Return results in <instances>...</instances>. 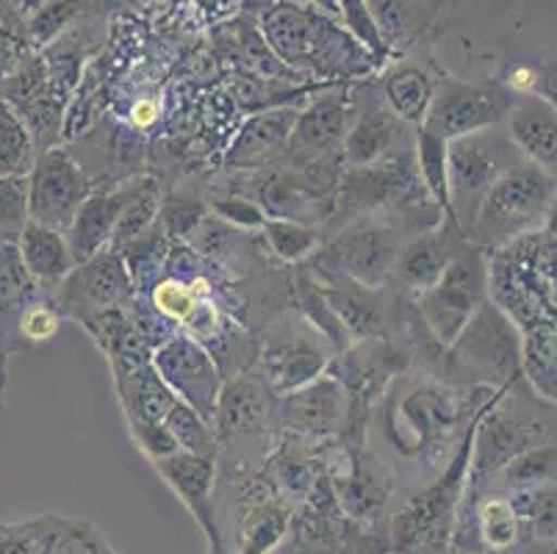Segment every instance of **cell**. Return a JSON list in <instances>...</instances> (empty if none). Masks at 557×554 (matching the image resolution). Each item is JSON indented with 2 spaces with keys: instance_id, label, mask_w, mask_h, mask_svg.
Returning a JSON list of instances; mask_svg holds the SVG:
<instances>
[{
  "instance_id": "21",
  "label": "cell",
  "mask_w": 557,
  "mask_h": 554,
  "mask_svg": "<svg viewBox=\"0 0 557 554\" xmlns=\"http://www.w3.org/2000/svg\"><path fill=\"white\" fill-rule=\"evenodd\" d=\"M505 134L527 164L539 167L546 175L557 177V109L541 95H524L513 100L505 116Z\"/></svg>"
},
{
  "instance_id": "37",
  "label": "cell",
  "mask_w": 557,
  "mask_h": 554,
  "mask_svg": "<svg viewBox=\"0 0 557 554\" xmlns=\"http://www.w3.org/2000/svg\"><path fill=\"white\" fill-rule=\"evenodd\" d=\"M84 9L89 7H86V3H45V7H39V12H23L32 48H48L55 39L64 37V34L84 17Z\"/></svg>"
},
{
  "instance_id": "12",
  "label": "cell",
  "mask_w": 557,
  "mask_h": 554,
  "mask_svg": "<svg viewBox=\"0 0 557 554\" xmlns=\"http://www.w3.org/2000/svg\"><path fill=\"white\" fill-rule=\"evenodd\" d=\"M153 369L164 380L166 389L189 405L195 414L214 427L216 399L222 391V374L209 349L200 347L197 338L175 333L166 344L153 349Z\"/></svg>"
},
{
  "instance_id": "22",
  "label": "cell",
  "mask_w": 557,
  "mask_h": 554,
  "mask_svg": "<svg viewBox=\"0 0 557 554\" xmlns=\"http://www.w3.org/2000/svg\"><path fill=\"white\" fill-rule=\"evenodd\" d=\"M352 116H356V122L349 125L342 150L347 170L374 164L392 152L405 150L417 139V131L399 122L386 103H369L367 109Z\"/></svg>"
},
{
  "instance_id": "29",
  "label": "cell",
  "mask_w": 557,
  "mask_h": 554,
  "mask_svg": "<svg viewBox=\"0 0 557 554\" xmlns=\"http://www.w3.org/2000/svg\"><path fill=\"white\" fill-rule=\"evenodd\" d=\"M413 152H417V170L422 177V186L428 189L430 200L442 211L447 222H453V206H449V177H447V141L419 128L413 139ZM458 227V225H455Z\"/></svg>"
},
{
  "instance_id": "19",
  "label": "cell",
  "mask_w": 557,
  "mask_h": 554,
  "mask_svg": "<svg viewBox=\"0 0 557 554\" xmlns=\"http://www.w3.org/2000/svg\"><path fill=\"white\" fill-rule=\"evenodd\" d=\"M466 238L453 222L444 220L442 225L430 231L413 233L399 250L397 263L392 269V281L397 292L410 294V299L438 283L453 258L466 247Z\"/></svg>"
},
{
  "instance_id": "2",
  "label": "cell",
  "mask_w": 557,
  "mask_h": 554,
  "mask_svg": "<svg viewBox=\"0 0 557 554\" xmlns=\"http://www.w3.org/2000/svg\"><path fill=\"white\" fill-rule=\"evenodd\" d=\"M405 220L394 213H363L342 222L331 238L319 244L311 261V272L347 278L361 286L380 288L392 278L403 244L408 242Z\"/></svg>"
},
{
  "instance_id": "13",
  "label": "cell",
  "mask_w": 557,
  "mask_h": 554,
  "mask_svg": "<svg viewBox=\"0 0 557 554\" xmlns=\"http://www.w3.org/2000/svg\"><path fill=\"white\" fill-rule=\"evenodd\" d=\"M356 100L347 91L336 89L313 100L302 114H297L295 128L288 136L286 159L292 170H306L317 164H344V139L352 125Z\"/></svg>"
},
{
  "instance_id": "6",
  "label": "cell",
  "mask_w": 557,
  "mask_h": 554,
  "mask_svg": "<svg viewBox=\"0 0 557 554\" xmlns=\"http://www.w3.org/2000/svg\"><path fill=\"white\" fill-rule=\"evenodd\" d=\"M488 258L483 256V250L466 244L438 283L413 297V311L444 353L453 347L455 338L480 311V305L488 299Z\"/></svg>"
},
{
  "instance_id": "42",
  "label": "cell",
  "mask_w": 557,
  "mask_h": 554,
  "mask_svg": "<svg viewBox=\"0 0 557 554\" xmlns=\"http://www.w3.org/2000/svg\"><path fill=\"white\" fill-rule=\"evenodd\" d=\"M45 299H48V294H45L42 299H37V303L25 311L23 322H20V342H23L25 349L53 338V333L59 330V322H62V313L55 311V305L45 303Z\"/></svg>"
},
{
  "instance_id": "45",
  "label": "cell",
  "mask_w": 557,
  "mask_h": 554,
  "mask_svg": "<svg viewBox=\"0 0 557 554\" xmlns=\"http://www.w3.org/2000/svg\"><path fill=\"white\" fill-rule=\"evenodd\" d=\"M95 541H98V532L86 521H70L48 554H95Z\"/></svg>"
},
{
  "instance_id": "36",
  "label": "cell",
  "mask_w": 557,
  "mask_h": 554,
  "mask_svg": "<svg viewBox=\"0 0 557 554\" xmlns=\"http://www.w3.org/2000/svg\"><path fill=\"white\" fill-rule=\"evenodd\" d=\"M505 485L510 491H533L557 482V444H544L519 455L503 469Z\"/></svg>"
},
{
  "instance_id": "14",
  "label": "cell",
  "mask_w": 557,
  "mask_h": 554,
  "mask_svg": "<svg viewBox=\"0 0 557 554\" xmlns=\"http://www.w3.org/2000/svg\"><path fill=\"white\" fill-rule=\"evenodd\" d=\"M128 267L120 250H103L86 263L75 267L67 281L50 294L55 311L67 313L75 322L92 317L98 311L128 305L134 297Z\"/></svg>"
},
{
  "instance_id": "33",
  "label": "cell",
  "mask_w": 557,
  "mask_h": 554,
  "mask_svg": "<svg viewBox=\"0 0 557 554\" xmlns=\"http://www.w3.org/2000/svg\"><path fill=\"white\" fill-rule=\"evenodd\" d=\"M478 530L485 543V552L496 554L513 546L519 541V516H516L510 500L503 496H485L478 505Z\"/></svg>"
},
{
  "instance_id": "17",
  "label": "cell",
  "mask_w": 557,
  "mask_h": 554,
  "mask_svg": "<svg viewBox=\"0 0 557 554\" xmlns=\"http://www.w3.org/2000/svg\"><path fill=\"white\" fill-rule=\"evenodd\" d=\"M277 419V396L267 389L258 372L236 374L227 380L216 399L214 435L216 444L233 446L252 441L267 433V427Z\"/></svg>"
},
{
  "instance_id": "9",
  "label": "cell",
  "mask_w": 557,
  "mask_h": 554,
  "mask_svg": "<svg viewBox=\"0 0 557 554\" xmlns=\"http://www.w3.org/2000/svg\"><path fill=\"white\" fill-rule=\"evenodd\" d=\"M510 106H513V95L503 84L442 78V84H435L433 103L424 116L422 131L453 141L503 125Z\"/></svg>"
},
{
  "instance_id": "40",
  "label": "cell",
  "mask_w": 557,
  "mask_h": 554,
  "mask_svg": "<svg viewBox=\"0 0 557 554\" xmlns=\"http://www.w3.org/2000/svg\"><path fill=\"white\" fill-rule=\"evenodd\" d=\"M197 303H200V294H195L189 286H184V283L178 281H166V278H161V281L150 288V305H153L161 317L170 319V322L175 324L189 322Z\"/></svg>"
},
{
  "instance_id": "39",
  "label": "cell",
  "mask_w": 557,
  "mask_h": 554,
  "mask_svg": "<svg viewBox=\"0 0 557 554\" xmlns=\"http://www.w3.org/2000/svg\"><path fill=\"white\" fill-rule=\"evenodd\" d=\"M20 7L0 3V84L20 67V61L32 53V39L25 28V14Z\"/></svg>"
},
{
  "instance_id": "10",
  "label": "cell",
  "mask_w": 557,
  "mask_h": 554,
  "mask_svg": "<svg viewBox=\"0 0 557 554\" xmlns=\"http://www.w3.org/2000/svg\"><path fill=\"white\" fill-rule=\"evenodd\" d=\"M92 181L67 147H53L37 156L28 172V213L32 222L67 233L70 222L92 195Z\"/></svg>"
},
{
  "instance_id": "27",
  "label": "cell",
  "mask_w": 557,
  "mask_h": 554,
  "mask_svg": "<svg viewBox=\"0 0 557 554\" xmlns=\"http://www.w3.org/2000/svg\"><path fill=\"white\" fill-rule=\"evenodd\" d=\"M116 391L125 405V414L131 421H153V424H164L166 414L175 408L178 396L172 394L153 369V360L145 366H136L131 372L114 374Z\"/></svg>"
},
{
  "instance_id": "25",
  "label": "cell",
  "mask_w": 557,
  "mask_h": 554,
  "mask_svg": "<svg viewBox=\"0 0 557 554\" xmlns=\"http://www.w3.org/2000/svg\"><path fill=\"white\" fill-rule=\"evenodd\" d=\"M297 122V111L277 109L256 116L245 125L242 136L225 156L227 167L247 170V167H270L277 152H286L288 136Z\"/></svg>"
},
{
  "instance_id": "38",
  "label": "cell",
  "mask_w": 557,
  "mask_h": 554,
  "mask_svg": "<svg viewBox=\"0 0 557 554\" xmlns=\"http://www.w3.org/2000/svg\"><path fill=\"white\" fill-rule=\"evenodd\" d=\"M28 222V177H0V244H17Z\"/></svg>"
},
{
  "instance_id": "26",
  "label": "cell",
  "mask_w": 557,
  "mask_h": 554,
  "mask_svg": "<svg viewBox=\"0 0 557 554\" xmlns=\"http://www.w3.org/2000/svg\"><path fill=\"white\" fill-rule=\"evenodd\" d=\"M433 78L419 64L403 61V64H394L383 75V103L392 109V114L399 122H405L413 131H419L424 125V116H428L430 103H433Z\"/></svg>"
},
{
  "instance_id": "30",
  "label": "cell",
  "mask_w": 557,
  "mask_h": 554,
  "mask_svg": "<svg viewBox=\"0 0 557 554\" xmlns=\"http://www.w3.org/2000/svg\"><path fill=\"white\" fill-rule=\"evenodd\" d=\"M37 156V145L23 120L0 100V177H28Z\"/></svg>"
},
{
  "instance_id": "41",
  "label": "cell",
  "mask_w": 557,
  "mask_h": 554,
  "mask_svg": "<svg viewBox=\"0 0 557 554\" xmlns=\"http://www.w3.org/2000/svg\"><path fill=\"white\" fill-rule=\"evenodd\" d=\"M209 208L216 220L236 227V231H263V225H267V213L258 208L256 200L245 195L211 197Z\"/></svg>"
},
{
  "instance_id": "44",
  "label": "cell",
  "mask_w": 557,
  "mask_h": 554,
  "mask_svg": "<svg viewBox=\"0 0 557 554\" xmlns=\"http://www.w3.org/2000/svg\"><path fill=\"white\" fill-rule=\"evenodd\" d=\"M131 439L150 457V464L178 452V444L170 435V430L164 424H153V421H131Z\"/></svg>"
},
{
  "instance_id": "5",
  "label": "cell",
  "mask_w": 557,
  "mask_h": 554,
  "mask_svg": "<svg viewBox=\"0 0 557 554\" xmlns=\"http://www.w3.org/2000/svg\"><path fill=\"white\" fill-rule=\"evenodd\" d=\"M524 164L505 128L478 131L447 141V177H449V206L453 220L463 238L469 242L480 202L491 186L510 170Z\"/></svg>"
},
{
  "instance_id": "49",
  "label": "cell",
  "mask_w": 557,
  "mask_h": 554,
  "mask_svg": "<svg viewBox=\"0 0 557 554\" xmlns=\"http://www.w3.org/2000/svg\"><path fill=\"white\" fill-rule=\"evenodd\" d=\"M211 554V552H209ZM220 554H231V552H220Z\"/></svg>"
},
{
  "instance_id": "18",
  "label": "cell",
  "mask_w": 557,
  "mask_h": 554,
  "mask_svg": "<svg viewBox=\"0 0 557 554\" xmlns=\"http://www.w3.org/2000/svg\"><path fill=\"white\" fill-rule=\"evenodd\" d=\"M153 469L159 471L161 480L172 488V494L178 496L186 510L191 513V518H195L206 541H209V552H225L220 521H216V460L178 450L175 455L153 460Z\"/></svg>"
},
{
  "instance_id": "46",
  "label": "cell",
  "mask_w": 557,
  "mask_h": 554,
  "mask_svg": "<svg viewBox=\"0 0 557 554\" xmlns=\"http://www.w3.org/2000/svg\"><path fill=\"white\" fill-rule=\"evenodd\" d=\"M539 81H541V98L557 109V67L544 70Z\"/></svg>"
},
{
  "instance_id": "48",
  "label": "cell",
  "mask_w": 557,
  "mask_h": 554,
  "mask_svg": "<svg viewBox=\"0 0 557 554\" xmlns=\"http://www.w3.org/2000/svg\"><path fill=\"white\" fill-rule=\"evenodd\" d=\"M3 380H7V372H3V358H0V408H3Z\"/></svg>"
},
{
  "instance_id": "23",
  "label": "cell",
  "mask_w": 557,
  "mask_h": 554,
  "mask_svg": "<svg viewBox=\"0 0 557 554\" xmlns=\"http://www.w3.org/2000/svg\"><path fill=\"white\" fill-rule=\"evenodd\" d=\"M45 294L37 283L28 278L23 261H20L17 244H0V358L7 364L12 353H20V322L25 311Z\"/></svg>"
},
{
  "instance_id": "35",
  "label": "cell",
  "mask_w": 557,
  "mask_h": 554,
  "mask_svg": "<svg viewBox=\"0 0 557 554\" xmlns=\"http://www.w3.org/2000/svg\"><path fill=\"white\" fill-rule=\"evenodd\" d=\"M261 233L267 247H270L281 261L288 263L306 261L308 256H313V253L319 250V244H322V236H319L317 227L292 220H267Z\"/></svg>"
},
{
  "instance_id": "7",
  "label": "cell",
  "mask_w": 557,
  "mask_h": 554,
  "mask_svg": "<svg viewBox=\"0 0 557 554\" xmlns=\"http://www.w3.org/2000/svg\"><path fill=\"white\" fill-rule=\"evenodd\" d=\"M503 391H494L488 403L480 408V433L472 435V460H469L466 491H474L485 477L503 471L524 452L552 444V430L546 421H541L539 416L516 414V410L499 405Z\"/></svg>"
},
{
  "instance_id": "3",
  "label": "cell",
  "mask_w": 557,
  "mask_h": 554,
  "mask_svg": "<svg viewBox=\"0 0 557 554\" xmlns=\"http://www.w3.org/2000/svg\"><path fill=\"white\" fill-rule=\"evenodd\" d=\"M521 372V342L508 313L485 299L444 353V383L460 389H510Z\"/></svg>"
},
{
  "instance_id": "8",
  "label": "cell",
  "mask_w": 557,
  "mask_h": 554,
  "mask_svg": "<svg viewBox=\"0 0 557 554\" xmlns=\"http://www.w3.org/2000/svg\"><path fill=\"white\" fill-rule=\"evenodd\" d=\"M231 554H275L286 543L295 521V505L277 494L263 475H239L231 500Z\"/></svg>"
},
{
  "instance_id": "32",
  "label": "cell",
  "mask_w": 557,
  "mask_h": 554,
  "mask_svg": "<svg viewBox=\"0 0 557 554\" xmlns=\"http://www.w3.org/2000/svg\"><path fill=\"white\" fill-rule=\"evenodd\" d=\"M67 525L70 521L53 516L34 518L23 525H0V554H48Z\"/></svg>"
},
{
  "instance_id": "34",
  "label": "cell",
  "mask_w": 557,
  "mask_h": 554,
  "mask_svg": "<svg viewBox=\"0 0 557 554\" xmlns=\"http://www.w3.org/2000/svg\"><path fill=\"white\" fill-rule=\"evenodd\" d=\"M519 525L533 538H557V482L533 491H516L510 500Z\"/></svg>"
},
{
  "instance_id": "4",
  "label": "cell",
  "mask_w": 557,
  "mask_h": 554,
  "mask_svg": "<svg viewBox=\"0 0 557 554\" xmlns=\"http://www.w3.org/2000/svg\"><path fill=\"white\" fill-rule=\"evenodd\" d=\"M557 195V177L533 164H519L491 186L474 217L469 244L478 250H499L533 233L546 220Z\"/></svg>"
},
{
  "instance_id": "1",
  "label": "cell",
  "mask_w": 557,
  "mask_h": 554,
  "mask_svg": "<svg viewBox=\"0 0 557 554\" xmlns=\"http://www.w3.org/2000/svg\"><path fill=\"white\" fill-rule=\"evenodd\" d=\"M472 394L438 378L399 374L383 394L380 427L394 455L419 466H438L469 419Z\"/></svg>"
},
{
  "instance_id": "31",
  "label": "cell",
  "mask_w": 557,
  "mask_h": 554,
  "mask_svg": "<svg viewBox=\"0 0 557 554\" xmlns=\"http://www.w3.org/2000/svg\"><path fill=\"white\" fill-rule=\"evenodd\" d=\"M164 427L170 430V435L175 439L181 452H189V455L197 457H211V460H216V455H220L214 427L202 419L200 414H195L189 405L181 403V399L175 403V408L166 414Z\"/></svg>"
},
{
  "instance_id": "15",
  "label": "cell",
  "mask_w": 557,
  "mask_h": 554,
  "mask_svg": "<svg viewBox=\"0 0 557 554\" xmlns=\"http://www.w3.org/2000/svg\"><path fill=\"white\" fill-rule=\"evenodd\" d=\"M349 396L333 374H322L295 394L281 396L277 424L302 441H327L347 430Z\"/></svg>"
},
{
  "instance_id": "47",
  "label": "cell",
  "mask_w": 557,
  "mask_h": 554,
  "mask_svg": "<svg viewBox=\"0 0 557 554\" xmlns=\"http://www.w3.org/2000/svg\"><path fill=\"white\" fill-rule=\"evenodd\" d=\"M95 554H114V552H111V549H109V543H106L103 538L98 535V541H95Z\"/></svg>"
},
{
  "instance_id": "11",
  "label": "cell",
  "mask_w": 557,
  "mask_h": 554,
  "mask_svg": "<svg viewBox=\"0 0 557 554\" xmlns=\"http://www.w3.org/2000/svg\"><path fill=\"white\" fill-rule=\"evenodd\" d=\"M336 358V349L308 324L281 328L263 342L258 374L275 396H288L306 389L327 372Z\"/></svg>"
},
{
  "instance_id": "28",
  "label": "cell",
  "mask_w": 557,
  "mask_h": 554,
  "mask_svg": "<svg viewBox=\"0 0 557 554\" xmlns=\"http://www.w3.org/2000/svg\"><path fill=\"white\" fill-rule=\"evenodd\" d=\"M367 7L388 53L417 42L424 30H430L435 17V12H428L430 7H422V3H367Z\"/></svg>"
},
{
  "instance_id": "43",
  "label": "cell",
  "mask_w": 557,
  "mask_h": 554,
  "mask_svg": "<svg viewBox=\"0 0 557 554\" xmlns=\"http://www.w3.org/2000/svg\"><path fill=\"white\" fill-rule=\"evenodd\" d=\"M344 20H347L349 34L356 37L358 45H363L367 50H372L374 56H388V48L380 39V30L374 25L372 12H369L367 3H342Z\"/></svg>"
},
{
  "instance_id": "24",
  "label": "cell",
  "mask_w": 557,
  "mask_h": 554,
  "mask_svg": "<svg viewBox=\"0 0 557 554\" xmlns=\"http://www.w3.org/2000/svg\"><path fill=\"white\" fill-rule=\"evenodd\" d=\"M17 253L28 278L48 294L62 286L75 269V258L64 233L50 231L37 222L25 225L23 236L17 238Z\"/></svg>"
},
{
  "instance_id": "20",
  "label": "cell",
  "mask_w": 557,
  "mask_h": 554,
  "mask_svg": "<svg viewBox=\"0 0 557 554\" xmlns=\"http://www.w3.org/2000/svg\"><path fill=\"white\" fill-rule=\"evenodd\" d=\"M145 181L148 177H128L116 189H95L92 195L86 197L84 206L78 208V213L70 222L67 233H64L70 253L75 258V267L86 263L98 253L109 250L116 222H120L125 208L131 206V200L139 195Z\"/></svg>"
},
{
  "instance_id": "16",
  "label": "cell",
  "mask_w": 557,
  "mask_h": 554,
  "mask_svg": "<svg viewBox=\"0 0 557 554\" xmlns=\"http://www.w3.org/2000/svg\"><path fill=\"white\" fill-rule=\"evenodd\" d=\"M311 278L325 292L349 344L374 342V338H388L392 335L397 305H394L392 294L383 292V286L369 288L356 281H347V278H331V274L317 272H311Z\"/></svg>"
}]
</instances>
